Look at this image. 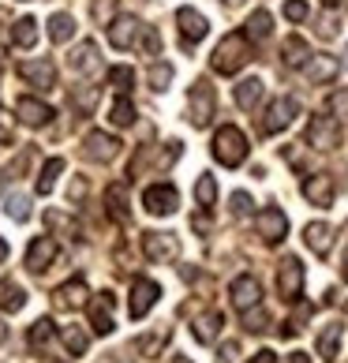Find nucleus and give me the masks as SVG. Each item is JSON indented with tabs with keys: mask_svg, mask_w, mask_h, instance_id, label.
Instances as JSON below:
<instances>
[{
	"mask_svg": "<svg viewBox=\"0 0 348 363\" xmlns=\"http://www.w3.org/2000/svg\"><path fill=\"white\" fill-rule=\"evenodd\" d=\"M247 60H251V38L244 30H232L218 42V49H213V57H210V68L218 75H236Z\"/></svg>",
	"mask_w": 348,
	"mask_h": 363,
	"instance_id": "f257e3e1",
	"label": "nucleus"
},
{
	"mask_svg": "<svg viewBox=\"0 0 348 363\" xmlns=\"http://www.w3.org/2000/svg\"><path fill=\"white\" fill-rule=\"evenodd\" d=\"M213 161H221V165H244V157H247V139H244V131H240L236 124H225L213 131Z\"/></svg>",
	"mask_w": 348,
	"mask_h": 363,
	"instance_id": "f03ea898",
	"label": "nucleus"
},
{
	"mask_svg": "<svg viewBox=\"0 0 348 363\" xmlns=\"http://www.w3.org/2000/svg\"><path fill=\"white\" fill-rule=\"evenodd\" d=\"M277 289H281V300L285 303H296L303 296V262L296 255L281 259V270H277Z\"/></svg>",
	"mask_w": 348,
	"mask_h": 363,
	"instance_id": "7ed1b4c3",
	"label": "nucleus"
},
{
	"mask_svg": "<svg viewBox=\"0 0 348 363\" xmlns=\"http://www.w3.org/2000/svg\"><path fill=\"white\" fill-rule=\"evenodd\" d=\"M296 113H300V105H296V98H274L270 101V109L262 113V135H277V131H285L292 120H296Z\"/></svg>",
	"mask_w": 348,
	"mask_h": 363,
	"instance_id": "20e7f679",
	"label": "nucleus"
},
{
	"mask_svg": "<svg viewBox=\"0 0 348 363\" xmlns=\"http://www.w3.org/2000/svg\"><path fill=\"white\" fill-rule=\"evenodd\" d=\"M142 206H146V213H154V218H169V213H176L180 195L172 184H150L142 191Z\"/></svg>",
	"mask_w": 348,
	"mask_h": 363,
	"instance_id": "39448f33",
	"label": "nucleus"
},
{
	"mask_svg": "<svg viewBox=\"0 0 348 363\" xmlns=\"http://www.w3.org/2000/svg\"><path fill=\"white\" fill-rule=\"evenodd\" d=\"M187 116H191L195 128H206L213 120V86L206 79H198L191 86V94H187Z\"/></svg>",
	"mask_w": 348,
	"mask_h": 363,
	"instance_id": "423d86ee",
	"label": "nucleus"
},
{
	"mask_svg": "<svg viewBox=\"0 0 348 363\" xmlns=\"http://www.w3.org/2000/svg\"><path fill=\"white\" fill-rule=\"evenodd\" d=\"M142 255L150 262H176L180 259V240L172 233H142Z\"/></svg>",
	"mask_w": 348,
	"mask_h": 363,
	"instance_id": "0eeeda50",
	"label": "nucleus"
},
{
	"mask_svg": "<svg viewBox=\"0 0 348 363\" xmlns=\"http://www.w3.org/2000/svg\"><path fill=\"white\" fill-rule=\"evenodd\" d=\"M113 307H116V296H113V292H98V296H94V300L86 303V311H90V330L98 333V337H109V333L116 330Z\"/></svg>",
	"mask_w": 348,
	"mask_h": 363,
	"instance_id": "6e6552de",
	"label": "nucleus"
},
{
	"mask_svg": "<svg viewBox=\"0 0 348 363\" xmlns=\"http://www.w3.org/2000/svg\"><path fill=\"white\" fill-rule=\"evenodd\" d=\"M157 296H162V285L150 277H139L135 285H131V300H128V315L131 318H146L154 311V303H157Z\"/></svg>",
	"mask_w": 348,
	"mask_h": 363,
	"instance_id": "1a4fd4ad",
	"label": "nucleus"
},
{
	"mask_svg": "<svg viewBox=\"0 0 348 363\" xmlns=\"http://www.w3.org/2000/svg\"><path fill=\"white\" fill-rule=\"evenodd\" d=\"M307 143H311L315 150H337L341 146V124L330 116H315L311 124H307Z\"/></svg>",
	"mask_w": 348,
	"mask_h": 363,
	"instance_id": "9d476101",
	"label": "nucleus"
},
{
	"mask_svg": "<svg viewBox=\"0 0 348 363\" xmlns=\"http://www.w3.org/2000/svg\"><path fill=\"white\" fill-rule=\"evenodd\" d=\"M86 303H90V289H86L83 277L64 281V285L52 292V307H57V311H79V307H86Z\"/></svg>",
	"mask_w": 348,
	"mask_h": 363,
	"instance_id": "9b49d317",
	"label": "nucleus"
},
{
	"mask_svg": "<svg viewBox=\"0 0 348 363\" xmlns=\"http://www.w3.org/2000/svg\"><path fill=\"white\" fill-rule=\"evenodd\" d=\"M232 307L236 311H251V307H262V285H259V277H251V274H240L232 281Z\"/></svg>",
	"mask_w": 348,
	"mask_h": 363,
	"instance_id": "f8f14e48",
	"label": "nucleus"
},
{
	"mask_svg": "<svg viewBox=\"0 0 348 363\" xmlns=\"http://www.w3.org/2000/svg\"><path fill=\"white\" fill-rule=\"evenodd\" d=\"M19 79L30 83L34 90H52L57 86V64L52 60H23L19 64Z\"/></svg>",
	"mask_w": 348,
	"mask_h": 363,
	"instance_id": "ddd939ff",
	"label": "nucleus"
},
{
	"mask_svg": "<svg viewBox=\"0 0 348 363\" xmlns=\"http://www.w3.org/2000/svg\"><path fill=\"white\" fill-rule=\"evenodd\" d=\"M255 228H259V236H262V244H281V240L288 236V218H285V210H277V206H270V210H262L259 213V221H255Z\"/></svg>",
	"mask_w": 348,
	"mask_h": 363,
	"instance_id": "4468645a",
	"label": "nucleus"
},
{
	"mask_svg": "<svg viewBox=\"0 0 348 363\" xmlns=\"http://www.w3.org/2000/svg\"><path fill=\"white\" fill-rule=\"evenodd\" d=\"M120 154V139L116 135H109V131H90V135L83 139V157L86 161H113Z\"/></svg>",
	"mask_w": 348,
	"mask_h": 363,
	"instance_id": "2eb2a0df",
	"label": "nucleus"
},
{
	"mask_svg": "<svg viewBox=\"0 0 348 363\" xmlns=\"http://www.w3.org/2000/svg\"><path fill=\"white\" fill-rule=\"evenodd\" d=\"M52 259H57V240H52V236H34L30 247H26V270H30V274H45Z\"/></svg>",
	"mask_w": 348,
	"mask_h": 363,
	"instance_id": "dca6fc26",
	"label": "nucleus"
},
{
	"mask_svg": "<svg viewBox=\"0 0 348 363\" xmlns=\"http://www.w3.org/2000/svg\"><path fill=\"white\" fill-rule=\"evenodd\" d=\"M105 30H109V45L113 49H131L139 42V34H142V23L135 16H120V19H113L109 26H105Z\"/></svg>",
	"mask_w": 348,
	"mask_h": 363,
	"instance_id": "f3484780",
	"label": "nucleus"
},
{
	"mask_svg": "<svg viewBox=\"0 0 348 363\" xmlns=\"http://www.w3.org/2000/svg\"><path fill=\"white\" fill-rule=\"evenodd\" d=\"M176 26H180V34H184L187 45L203 42V38L210 34L206 16H203V11H195V8H180V11H176Z\"/></svg>",
	"mask_w": 348,
	"mask_h": 363,
	"instance_id": "a211bd4d",
	"label": "nucleus"
},
{
	"mask_svg": "<svg viewBox=\"0 0 348 363\" xmlns=\"http://www.w3.org/2000/svg\"><path fill=\"white\" fill-rule=\"evenodd\" d=\"M333 180L330 177H322V172H315V177H307L303 180V199L311 206H333Z\"/></svg>",
	"mask_w": 348,
	"mask_h": 363,
	"instance_id": "6ab92c4d",
	"label": "nucleus"
},
{
	"mask_svg": "<svg viewBox=\"0 0 348 363\" xmlns=\"http://www.w3.org/2000/svg\"><path fill=\"white\" fill-rule=\"evenodd\" d=\"M16 116L23 120L26 128H42V124H49L52 120V109L45 101H38V98H19L16 101Z\"/></svg>",
	"mask_w": 348,
	"mask_h": 363,
	"instance_id": "aec40b11",
	"label": "nucleus"
},
{
	"mask_svg": "<svg viewBox=\"0 0 348 363\" xmlns=\"http://www.w3.org/2000/svg\"><path fill=\"white\" fill-rule=\"evenodd\" d=\"M337 72H341L337 57H322V52L303 64V75L311 79V83H318V86H322V83H333V79H337Z\"/></svg>",
	"mask_w": 348,
	"mask_h": 363,
	"instance_id": "412c9836",
	"label": "nucleus"
},
{
	"mask_svg": "<svg viewBox=\"0 0 348 363\" xmlns=\"http://www.w3.org/2000/svg\"><path fill=\"white\" fill-rule=\"evenodd\" d=\"M303 240H307V247H311L318 259H326L330 247H333V228L326 221H311V225L303 228Z\"/></svg>",
	"mask_w": 348,
	"mask_h": 363,
	"instance_id": "4be33fe9",
	"label": "nucleus"
},
{
	"mask_svg": "<svg viewBox=\"0 0 348 363\" xmlns=\"http://www.w3.org/2000/svg\"><path fill=\"white\" fill-rule=\"evenodd\" d=\"M341 337H344V326H341V322H326L322 333H318V356H322L326 363L337 359V352H341Z\"/></svg>",
	"mask_w": 348,
	"mask_h": 363,
	"instance_id": "5701e85b",
	"label": "nucleus"
},
{
	"mask_svg": "<svg viewBox=\"0 0 348 363\" xmlns=\"http://www.w3.org/2000/svg\"><path fill=\"white\" fill-rule=\"evenodd\" d=\"M105 206H109V213L116 221H128L131 218V210H128V184L124 180H116L105 187Z\"/></svg>",
	"mask_w": 348,
	"mask_h": 363,
	"instance_id": "b1692460",
	"label": "nucleus"
},
{
	"mask_svg": "<svg viewBox=\"0 0 348 363\" xmlns=\"http://www.w3.org/2000/svg\"><path fill=\"white\" fill-rule=\"evenodd\" d=\"M68 64H72V72H79V75L98 72V45H94V42H79V49L68 57Z\"/></svg>",
	"mask_w": 348,
	"mask_h": 363,
	"instance_id": "393cba45",
	"label": "nucleus"
},
{
	"mask_svg": "<svg viewBox=\"0 0 348 363\" xmlns=\"http://www.w3.org/2000/svg\"><path fill=\"white\" fill-rule=\"evenodd\" d=\"M221 311H206L203 318H195V326H191V333H195V341L198 345H210V341H218V333H221Z\"/></svg>",
	"mask_w": 348,
	"mask_h": 363,
	"instance_id": "a878e982",
	"label": "nucleus"
},
{
	"mask_svg": "<svg viewBox=\"0 0 348 363\" xmlns=\"http://www.w3.org/2000/svg\"><path fill=\"white\" fill-rule=\"evenodd\" d=\"M262 94H266L262 79H244V83L236 86V105H240V109H259Z\"/></svg>",
	"mask_w": 348,
	"mask_h": 363,
	"instance_id": "bb28decb",
	"label": "nucleus"
},
{
	"mask_svg": "<svg viewBox=\"0 0 348 363\" xmlns=\"http://www.w3.org/2000/svg\"><path fill=\"white\" fill-rule=\"evenodd\" d=\"M281 60H285L288 68H303V64L311 60V49H307L303 38H288V42L281 45Z\"/></svg>",
	"mask_w": 348,
	"mask_h": 363,
	"instance_id": "cd10ccee",
	"label": "nucleus"
},
{
	"mask_svg": "<svg viewBox=\"0 0 348 363\" xmlns=\"http://www.w3.org/2000/svg\"><path fill=\"white\" fill-rule=\"evenodd\" d=\"M11 42H16L19 49H34V42H38V19L23 16L19 23H11Z\"/></svg>",
	"mask_w": 348,
	"mask_h": 363,
	"instance_id": "c85d7f7f",
	"label": "nucleus"
},
{
	"mask_svg": "<svg viewBox=\"0 0 348 363\" xmlns=\"http://www.w3.org/2000/svg\"><path fill=\"white\" fill-rule=\"evenodd\" d=\"M72 34H75V19L68 11H57V16L49 19V42L64 45V42H72Z\"/></svg>",
	"mask_w": 348,
	"mask_h": 363,
	"instance_id": "c756f323",
	"label": "nucleus"
},
{
	"mask_svg": "<svg viewBox=\"0 0 348 363\" xmlns=\"http://www.w3.org/2000/svg\"><path fill=\"white\" fill-rule=\"evenodd\" d=\"M270 30H274V19H270V11L266 8H259V11H251V19H247V38L251 42H266L270 38Z\"/></svg>",
	"mask_w": 348,
	"mask_h": 363,
	"instance_id": "7c9ffc66",
	"label": "nucleus"
},
{
	"mask_svg": "<svg viewBox=\"0 0 348 363\" xmlns=\"http://www.w3.org/2000/svg\"><path fill=\"white\" fill-rule=\"evenodd\" d=\"M195 203H198V210H210L213 203H218V180H213L210 172H198V180H195Z\"/></svg>",
	"mask_w": 348,
	"mask_h": 363,
	"instance_id": "2f4dec72",
	"label": "nucleus"
},
{
	"mask_svg": "<svg viewBox=\"0 0 348 363\" xmlns=\"http://www.w3.org/2000/svg\"><path fill=\"white\" fill-rule=\"evenodd\" d=\"M64 172V157H49L45 165H42V177H38V184H34V191L38 195H49L52 187H57V177Z\"/></svg>",
	"mask_w": 348,
	"mask_h": 363,
	"instance_id": "473e14b6",
	"label": "nucleus"
},
{
	"mask_svg": "<svg viewBox=\"0 0 348 363\" xmlns=\"http://www.w3.org/2000/svg\"><path fill=\"white\" fill-rule=\"evenodd\" d=\"M26 307V292L16 285V281H4V285H0V311H23Z\"/></svg>",
	"mask_w": 348,
	"mask_h": 363,
	"instance_id": "72a5a7b5",
	"label": "nucleus"
},
{
	"mask_svg": "<svg viewBox=\"0 0 348 363\" xmlns=\"http://www.w3.org/2000/svg\"><path fill=\"white\" fill-rule=\"evenodd\" d=\"M109 120H113V128H131V124H135V105H131L128 94H120V98L113 101Z\"/></svg>",
	"mask_w": 348,
	"mask_h": 363,
	"instance_id": "f704fd0d",
	"label": "nucleus"
},
{
	"mask_svg": "<svg viewBox=\"0 0 348 363\" xmlns=\"http://www.w3.org/2000/svg\"><path fill=\"white\" fill-rule=\"evenodd\" d=\"M172 337V326H162V330H154L150 337H142L139 341V352L146 356V359H154V356H162V345Z\"/></svg>",
	"mask_w": 348,
	"mask_h": 363,
	"instance_id": "c9c22d12",
	"label": "nucleus"
},
{
	"mask_svg": "<svg viewBox=\"0 0 348 363\" xmlns=\"http://www.w3.org/2000/svg\"><path fill=\"white\" fill-rule=\"evenodd\" d=\"M60 341H64V348H68L72 356H83L86 345H90V337H86L79 326H64V330H60Z\"/></svg>",
	"mask_w": 348,
	"mask_h": 363,
	"instance_id": "e433bc0d",
	"label": "nucleus"
},
{
	"mask_svg": "<svg viewBox=\"0 0 348 363\" xmlns=\"http://www.w3.org/2000/svg\"><path fill=\"white\" fill-rule=\"evenodd\" d=\"M52 333H57V326H52V318H38L30 326V348L38 352V348H45L52 341Z\"/></svg>",
	"mask_w": 348,
	"mask_h": 363,
	"instance_id": "4c0bfd02",
	"label": "nucleus"
},
{
	"mask_svg": "<svg viewBox=\"0 0 348 363\" xmlns=\"http://www.w3.org/2000/svg\"><path fill=\"white\" fill-rule=\"evenodd\" d=\"M116 4H120V0H94V4H90L94 23H98V26H109V23L116 19Z\"/></svg>",
	"mask_w": 348,
	"mask_h": 363,
	"instance_id": "58836bf2",
	"label": "nucleus"
},
{
	"mask_svg": "<svg viewBox=\"0 0 348 363\" xmlns=\"http://www.w3.org/2000/svg\"><path fill=\"white\" fill-rule=\"evenodd\" d=\"M45 225H49V228H57V233H68V236H79V228H75V221L68 218V213H60V210H45Z\"/></svg>",
	"mask_w": 348,
	"mask_h": 363,
	"instance_id": "ea45409f",
	"label": "nucleus"
},
{
	"mask_svg": "<svg viewBox=\"0 0 348 363\" xmlns=\"http://www.w3.org/2000/svg\"><path fill=\"white\" fill-rule=\"evenodd\" d=\"M8 218L11 221H26V218H30V199H26V195H11L8 199Z\"/></svg>",
	"mask_w": 348,
	"mask_h": 363,
	"instance_id": "a19ab883",
	"label": "nucleus"
},
{
	"mask_svg": "<svg viewBox=\"0 0 348 363\" xmlns=\"http://www.w3.org/2000/svg\"><path fill=\"white\" fill-rule=\"evenodd\" d=\"M72 105L79 113H90L94 105H98V86H86V90H75L72 94Z\"/></svg>",
	"mask_w": 348,
	"mask_h": 363,
	"instance_id": "79ce46f5",
	"label": "nucleus"
},
{
	"mask_svg": "<svg viewBox=\"0 0 348 363\" xmlns=\"http://www.w3.org/2000/svg\"><path fill=\"white\" fill-rule=\"evenodd\" d=\"M131 83H135V72L131 68H109V86H116L120 94H128Z\"/></svg>",
	"mask_w": 348,
	"mask_h": 363,
	"instance_id": "37998d69",
	"label": "nucleus"
},
{
	"mask_svg": "<svg viewBox=\"0 0 348 363\" xmlns=\"http://www.w3.org/2000/svg\"><path fill=\"white\" fill-rule=\"evenodd\" d=\"M169 83H172V68L169 64H154L150 68V90H169Z\"/></svg>",
	"mask_w": 348,
	"mask_h": 363,
	"instance_id": "c03bdc74",
	"label": "nucleus"
},
{
	"mask_svg": "<svg viewBox=\"0 0 348 363\" xmlns=\"http://www.w3.org/2000/svg\"><path fill=\"white\" fill-rule=\"evenodd\" d=\"M307 16H311L307 0H285V19H288V23H303Z\"/></svg>",
	"mask_w": 348,
	"mask_h": 363,
	"instance_id": "a18cd8bd",
	"label": "nucleus"
},
{
	"mask_svg": "<svg viewBox=\"0 0 348 363\" xmlns=\"http://www.w3.org/2000/svg\"><path fill=\"white\" fill-rule=\"evenodd\" d=\"M11 139H16V116H11L4 105H0V143L8 146Z\"/></svg>",
	"mask_w": 348,
	"mask_h": 363,
	"instance_id": "49530a36",
	"label": "nucleus"
},
{
	"mask_svg": "<svg viewBox=\"0 0 348 363\" xmlns=\"http://www.w3.org/2000/svg\"><path fill=\"white\" fill-rule=\"evenodd\" d=\"M266 322H270V318H266L262 307H259V311H255V307H251V311H244V326H247L251 333H262V330H266Z\"/></svg>",
	"mask_w": 348,
	"mask_h": 363,
	"instance_id": "de8ad7c7",
	"label": "nucleus"
},
{
	"mask_svg": "<svg viewBox=\"0 0 348 363\" xmlns=\"http://www.w3.org/2000/svg\"><path fill=\"white\" fill-rule=\"evenodd\" d=\"M330 113L337 116V120H348V90L330 94Z\"/></svg>",
	"mask_w": 348,
	"mask_h": 363,
	"instance_id": "09e8293b",
	"label": "nucleus"
},
{
	"mask_svg": "<svg viewBox=\"0 0 348 363\" xmlns=\"http://www.w3.org/2000/svg\"><path fill=\"white\" fill-rule=\"evenodd\" d=\"M142 49L150 52V57H157V52H162V38H157L154 26H142Z\"/></svg>",
	"mask_w": 348,
	"mask_h": 363,
	"instance_id": "8fccbe9b",
	"label": "nucleus"
},
{
	"mask_svg": "<svg viewBox=\"0 0 348 363\" xmlns=\"http://www.w3.org/2000/svg\"><path fill=\"white\" fill-rule=\"evenodd\" d=\"M229 203H232V213H236V218H247V213H251V195H247V191H232Z\"/></svg>",
	"mask_w": 348,
	"mask_h": 363,
	"instance_id": "3c124183",
	"label": "nucleus"
},
{
	"mask_svg": "<svg viewBox=\"0 0 348 363\" xmlns=\"http://www.w3.org/2000/svg\"><path fill=\"white\" fill-rule=\"evenodd\" d=\"M83 195H86V184H83V180H75V184L68 187V199H75V203H79Z\"/></svg>",
	"mask_w": 348,
	"mask_h": 363,
	"instance_id": "603ef678",
	"label": "nucleus"
},
{
	"mask_svg": "<svg viewBox=\"0 0 348 363\" xmlns=\"http://www.w3.org/2000/svg\"><path fill=\"white\" fill-rule=\"evenodd\" d=\"M191 225H195V228H203V233H206V228H210V218H206V210H203V213H195V218H191Z\"/></svg>",
	"mask_w": 348,
	"mask_h": 363,
	"instance_id": "864d4df0",
	"label": "nucleus"
},
{
	"mask_svg": "<svg viewBox=\"0 0 348 363\" xmlns=\"http://www.w3.org/2000/svg\"><path fill=\"white\" fill-rule=\"evenodd\" d=\"M251 363H277V356L270 352V348H262V352H259L255 359H251Z\"/></svg>",
	"mask_w": 348,
	"mask_h": 363,
	"instance_id": "5fc2aeb1",
	"label": "nucleus"
},
{
	"mask_svg": "<svg viewBox=\"0 0 348 363\" xmlns=\"http://www.w3.org/2000/svg\"><path fill=\"white\" fill-rule=\"evenodd\" d=\"M232 356H236V345H225V348H221V359H218V363H232Z\"/></svg>",
	"mask_w": 348,
	"mask_h": 363,
	"instance_id": "6e6d98bb",
	"label": "nucleus"
},
{
	"mask_svg": "<svg viewBox=\"0 0 348 363\" xmlns=\"http://www.w3.org/2000/svg\"><path fill=\"white\" fill-rule=\"evenodd\" d=\"M288 363H311V356H307V352H292Z\"/></svg>",
	"mask_w": 348,
	"mask_h": 363,
	"instance_id": "4d7b16f0",
	"label": "nucleus"
},
{
	"mask_svg": "<svg viewBox=\"0 0 348 363\" xmlns=\"http://www.w3.org/2000/svg\"><path fill=\"white\" fill-rule=\"evenodd\" d=\"M4 259H8V240L0 236V262H4Z\"/></svg>",
	"mask_w": 348,
	"mask_h": 363,
	"instance_id": "13d9d810",
	"label": "nucleus"
},
{
	"mask_svg": "<svg viewBox=\"0 0 348 363\" xmlns=\"http://www.w3.org/2000/svg\"><path fill=\"white\" fill-rule=\"evenodd\" d=\"M341 274H344V281H348V247H344V262H341Z\"/></svg>",
	"mask_w": 348,
	"mask_h": 363,
	"instance_id": "bf43d9fd",
	"label": "nucleus"
},
{
	"mask_svg": "<svg viewBox=\"0 0 348 363\" xmlns=\"http://www.w3.org/2000/svg\"><path fill=\"white\" fill-rule=\"evenodd\" d=\"M4 337H8V326H4V322H0V345H4Z\"/></svg>",
	"mask_w": 348,
	"mask_h": 363,
	"instance_id": "052dcab7",
	"label": "nucleus"
},
{
	"mask_svg": "<svg viewBox=\"0 0 348 363\" xmlns=\"http://www.w3.org/2000/svg\"><path fill=\"white\" fill-rule=\"evenodd\" d=\"M221 4H229V8H240V4H244V0H221Z\"/></svg>",
	"mask_w": 348,
	"mask_h": 363,
	"instance_id": "680f3d73",
	"label": "nucleus"
},
{
	"mask_svg": "<svg viewBox=\"0 0 348 363\" xmlns=\"http://www.w3.org/2000/svg\"><path fill=\"white\" fill-rule=\"evenodd\" d=\"M169 363H191V359H187V356H172Z\"/></svg>",
	"mask_w": 348,
	"mask_h": 363,
	"instance_id": "e2e57ef3",
	"label": "nucleus"
},
{
	"mask_svg": "<svg viewBox=\"0 0 348 363\" xmlns=\"http://www.w3.org/2000/svg\"><path fill=\"white\" fill-rule=\"evenodd\" d=\"M322 4H326V8H333V4H337V0H322Z\"/></svg>",
	"mask_w": 348,
	"mask_h": 363,
	"instance_id": "0e129e2a",
	"label": "nucleus"
},
{
	"mask_svg": "<svg viewBox=\"0 0 348 363\" xmlns=\"http://www.w3.org/2000/svg\"><path fill=\"white\" fill-rule=\"evenodd\" d=\"M4 16H8V11H4V8H0V23H4Z\"/></svg>",
	"mask_w": 348,
	"mask_h": 363,
	"instance_id": "69168bd1",
	"label": "nucleus"
}]
</instances>
